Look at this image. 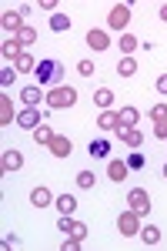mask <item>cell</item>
<instances>
[{
    "instance_id": "cell-1",
    "label": "cell",
    "mask_w": 167,
    "mask_h": 251,
    "mask_svg": "<svg viewBox=\"0 0 167 251\" xmlns=\"http://www.w3.org/2000/svg\"><path fill=\"white\" fill-rule=\"evenodd\" d=\"M47 104H50L54 111H64V107H74V104H77V91L71 87V84H60V87H54V91L47 94Z\"/></svg>"
},
{
    "instance_id": "cell-2",
    "label": "cell",
    "mask_w": 167,
    "mask_h": 251,
    "mask_svg": "<svg viewBox=\"0 0 167 251\" xmlns=\"http://www.w3.org/2000/svg\"><path fill=\"white\" fill-rule=\"evenodd\" d=\"M117 231L124 234V238H137L141 234V214L134 211V208H127V211L117 218Z\"/></svg>"
},
{
    "instance_id": "cell-3",
    "label": "cell",
    "mask_w": 167,
    "mask_h": 251,
    "mask_svg": "<svg viewBox=\"0 0 167 251\" xmlns=\"http://www.w3.org/2000/svg\"><path fill=\"white\" fill-rule=\"evenodd\" d=\"M37 84H50L57 74H64V64H57V60H37Z\"/></svg>"
},
{
    "instance_id": "cell-4",
    "label": "cell",
    "mask_w": 167,
    "mask_h": 251,
    "mask_svg": "<svg viewBox=\"0 0 167 251\" xmlns=\"http://www.w3.org/2000/svg\"><path fill=\"white\" fill-rule=\"evenodd\" d=\"M127 24H130V7L127 3H117L111 10V17H107V27L111 30H127Z\"/></svg>"
},
{
    "instance_id": "cell-5",
    "label": "cell",
    "mask_w": 167,
    "mask_h": 251,
    "mask_svg": "<svg viewBox=\"0 0 167 251\" xmlns=\"http://www.w3.org/2000/svg\"><path fill=\"white\" fill-rule=\"evenodd\" d=\"M127 204L141 214V218H147V214H150V198H147V191H141V188H134V191L127 194Z\"/></svg>"
},
{
    "instance_id": "cell-6",
    "label": "cell",
    "mask_w": 167,
    "mask_h": 251,
    "mask_svg": "<svg viewBox=\"0 0 167 251\" xmlns=\"http://www.w3.org/2000/svg\"><path fill=\"white\" fill-rule=\"evenodd\" d=\"M17 124L24 127V131H37L40 127V111L37 107H24V111L17 114Z\"/></svg>"
},
{
    "instance_id": "cell-7",
    "label": "cell",
    "mask_w": 167,
    "mask_h": 251,
    "mask_svg": "<svg viewBox=\"0 0 167 251\" xmlns=\"http://www.w3.org/2000/svg\"><path fill=\"white\" fill-rule=\"evenodd\" d=\"M0 54H3V60H17L24 54V44L10 34V37H3V44H0Z\"/></svg>"
},
{
    "instance_id": "cell-8",
    "label": "cell",
    "mask_w": 167,
    "mask_h": 251,
    "mask_svg": "<svg viewBox=\"0 0 167 251\" xmlns=\"http://www.w3.org/2000/svg\"><path fill=\"white\" fill-rule=\"evenodd\" d=\"M47 148H50V154H54V157H71V151H74L71 137H64V134H54V141H50Z\"/></svg>"
},
{
    "instance_id": "cell-9",
    "label": "cell",
    "mask_w": 167,
    "mask_h": 251,
    "mask_svg": "<svg viewBox=\"0 0 167 251\" xmlns=\"http://www.w3.org/2000/svg\"><path fill=\"white\" fill-rule=\"evenodd\" d=\"M0 24H3V30H7V37H10V34H17L20 27H24V17H20L17 10H3V14H0Z\"/></svg>"
},
{
    "instance_id": "cell-10",
    "label": "cell",
    "mask_w": 167,
    "mask_h": 251,
    "mask_svg": "<svg viewBox=\"0 0 167 251\" xmlns=\"http://www.w3.org/2000/svg\"><path fill=\"white\" fill-rule=\"evenodd\" d=\"M87 47H94V50H107L111 47V37H107V30H87Z\"/></svg>"
},
{
    "instance_id": "cell-11",
    "label": "cell",
    "mask_w": 167,
    "mask_h": 251,
    "mask_svg": "<svg viewBox=\"0 0 167 251\" xmlns=\"http://www.w3.org/2000/svg\"><path fill=\"white\" fill-rule=\"evenodd\" d=\"M0 168H3V174L7 171H20V168H24V154H20V151H3Z\"/></svg>"
},
{
    "instance_id": "cell-12",
    "label": "cell",
    "mask_w": 167,
    "mask_h": 251,
    "mask_svg": "<svg viewBox=\"0 0 167 251\" xmlns=\"http://www.w3.org/2000/svg\"><path fill=\"white\" fill-rule=\"evenodd\" d=\"M114 131H117V134H120V141H124V144H130V148H141V141H144L137 127H124V124H117Z\"/></svg>"
},
{
    "instance_id": "cell-13",
    "label": "cell",
    "mask_w": 167,
    "mask_h": 251,
    "mask_svg": "<svg viewBox=\"0 0 167 251\" xmlns=\"http://www.w3.org/2000/svg\"><path fill=\"white\" fill-rule=\"evenodd\" d=\"M30 201H34V208H47V204L54 201V194L40 184V188H34V191H30Z\"/></svg>"
},
{
    "instance_id": "cell-14",
    "label": "cell",
    "mask_w": 167,
    "mask_h": 251,
    "mask_svg": "<svg viewBox=\"0 0 167 251\" xmlns=\"http://www.w3.org/2000/svg\"><path fill=\"white\" fill-rule=\"evenodd\" d=\"M10 121H14V100L7 97V91H3V97H0V124L7 127Z\"/></svg>"
},
{
    "instance_id": "cell-15",
    "label": "cell",
    "mask_w": 167,
    "mask_h": 251,
    "mask_svg": "<svg viewBox=\"0 0 167 251\" xmlns=\"http://www.w3.org/2000/svg\"><path fill=\"white\" fill-rule=\"evenodd\" d=\"M107 177H111L114 184L124 181V177H127V164H124V161H111V164H107Z\"/></svg>"
},
{
    "instance_id": "cell-16",
    "label": "cell",
    "mask_w": 167,
    "mask_h": 251,
    "mask_svg": "<svg viewBox=\"0 0 167 251\" xmlns=\"http://www.w3.org/2000/svg\"><path fill=\"white\" fill-rule=\"evenodd\" d=\"M117 121H120L124 127H134V124L141 121V114H137V107H120V111H117Z\"/></svg>"
},
{
    "instance_id": "cell-17",
    "label": "cell",
    "mask_w": 167,
    "mask_h": 251,
    "mask_svg": "<svg viewBox=\"0 0 167 251\" xmlns=\"http://www.w3.org/2000/svg\"><path fill=\"white\" fill-rule=\"evenodd\" d=\"M20 100H24L27 107H37V100H44V94H40V87H24V91H20Z\"/></svg>"
},
{
    "instance_id": "cell-18",
    "label": "cell",
    "mask_w": 167,
    "mask_h": 251,
    "mask_svg": "<svg viewBox=\"0 0 167 251\" xmlns=\"http://www.w3.org/2000/svg\"><path fill=\"white\" fill-rule=\"evenodd\" d=\"M117 124H120V121H117L114 111H100V117H97V127H100V131H114Z\"/></svg>"
},
{
    "instance_id": "cell-19",
    "label": "cell",
    "mask_w": 167,
    "mask_h": 251,
    "mask_svg": "<svg viewBox=\"0 0 167 251\" xmlns=\"http://www.w3.org/2000/svg\"><path fill=\"white\" fill-rule=\"evenodd\" d=\"M57 208H60V214H74L77 211V198L74 194H60V198H57Z\"/></svg>"
},
{
    "instance_id": "cell-20",
    "label": "cell",
    "mask_w": 167,
    "mask_h": 251,
    "mask_svg": "<svg viewBox=\"0 0 167 251\" xmlns=\"http://www.w3.org/2000/svg\"><path fill=\"white\" fill-rule=\"evenodd\" d=\"M14 37H17L20 44H24V47H30V44H34V40H37V30H34V27H30V24H24V27H20L17 34H14Z\"/></svg>"
},
{
    "instance_id": "cell-21",
    "label": "cell",
    "mask_w": 167,
    "mask_h": 251,
    "mask_svg": "<svg viewBox=\"0 0 167 251\" xmlns=\"http://www.w3.org/2000/svg\"><path fill=\"white\" fill-rule=\"evenodd\" d=\"M94 104H97L100 111H111V104H114V94L107 91V87H100V91L94 94Z\"/></svg>"
},
{
    "instance_id": "cell-22",
    "label": "cell",
    "mask_w": 167,
    "mask_h": 251,
    "mask_svg": "<svg viewBox=\"0 0 167 251\" xmlns=\"http://www.w3.org/2000/svg\"><path fill=\"white\" fill-rule=\"evenodd\" d=\"M14 64H17V74H30V71H37V64H34V57H30L27 50H24V54H20Z\"/></svg>"
},
{
    "instance_id": "cell-23",
    "label": "cell",
    "mask_w": 167,
    "mask_h": 251,
    "mask_svg": "<svg viewBox=\"0 0 167 251\" xmlns=\"http://www.w3.org/2000/svg\"><path fill=\"white\" fill-rule=\"evenodd\" d=\"M91 154L94 157H107L111 154V144H107L104 137H97V141H91Z\"/></svg>"
},
{
    "instance_id": "cell-24",
    "label": "cell",
    "mask_w": 167,
    "mask_h": 251,
    "mask_svg": "<svg viewBox=\"0 0 167 251\" xmlns=\"http://www.w3.org/2000/svg\"><path fill=\"white\" fill-rule=\"evenodd\" d=\"M117 74H120V77H134V74H137L134 57H124V60H120V64H117Z\"/></svg>"
},
{
    "instance_id": "cell-25",
    "label": "cell",
    "mask_w": 167,
    "mask_h": 251,
    "mask_svg": "<svg viewBox=\"0 0 167 251\" xmlns=\"http://www.w3.org/2000/svg\"><path fill=\"white\" fill-rule=\"evenodd\" d=\"M94 184H97V177H94V171H80V174H77V188H84V191H91Z\"/></svg>"
},
{
    "instance_id": "cell-26",
    "label": "cell",
    "mask_w": 167,
    "mask_h": 251,
    "mask_svg": "<svg viewBox=\"0 0 167 251\" xmlns=\"http://www.w3.org/2000/svg\"><path fill=\"white\" fill-rule=\"evenodd\" d=\"M67 27H71V17H67V14H54V17H50V30L60 34V30H67Z\"/></svg>"
},
{
    "instance_id": "cell-27",
    "label": "cell",
    "mask_w": 167,
    "mask_h": 251,
    "mask_svg": "<svg viewBox=\"0 0 167 251\" xmlns=\"http://www.w3.org/2000/svg\"><path fill=\"white\" fill-rule=\"evenodd\" d=\"M141 238H144V245H157L161 241V231L154 225H147V228H141Z\"/></svg>"
},
{
    "instance_id": "cell-28",
    "label": "cell",
    "mask_w": 167,
    "mask_h": 251,
    "mask_svg": "<svg viewBox=\"0 0 167 251\" xmlns=\"http://www.w3.org/2000/svg\"><path fill=\"white\" fill-rule=\"evenodd\" d=\"M120 50L130 57V54L137 50V37H134V34H124V37H120Z\"/></svg>"
},
{
    "instance_id": "cell-29",
    "label": "cell",
    "mask_w": 167,
    "mask_h": 251,
    "mask_svg": "<svg viewBox=\"0 0 167 251\" xmlns=\"http://www.w3.org/2000/svg\"><path fill=\"white\" fill-rule=\"evenodd\" d=\"M14 80H17V67H3V71H0V84H3V91H7Z\"/></svg>"
},
{
    "instance_id": "cell-30",
    "label": "cell",
    "mask_w": 167,
    "mask_h": 251,
    "mask_svg": "<svg viewBox=\"0 0 167 251\" xmlns=\"http://www.w3.org/2000/svg\"><path fill=\"white\" fill-rule=\"evenodd\" d=\"M150 117H154V124H164L167 121V104H154V107H150Z\"/></svg>"
},
{
    "instance_id": "cell-31",
    "label": "cell",
    "mask_w": 167,
    "mask_h": 251,
    "mask_svg": "<svg viewBox=\"0 0 167 251\" xmlns=\"http://www.w3.org/2000/svg\"><path fill=\"white\" fill-rule=\"evenodd\" d=\"M34 141H37V144H50V141H54V131H50V127H37V131H34Z\"/></svg>"
},
{
    "instance_id": "cell-32",
    "label": "cell",
    "mask_w": 167,
    "mask_h": 251,
    "mask_svg": "<svg viewBox=\"0 0 167 251\" xmlns=\"http://www.w3.org/2000/svg\"><path fill=\"white\" fill-rule=\"evenodd\" d=\"M71 238H77V241H87V225H84V221H74V228H71Z\"/></svg>"
},
{
    "instance_id": "cell-33",
    "label": "cell",
    "mask_w": 167,
    "mask_h": 251,
    "mask_svg": "<svg viewBox=\"0 0 167 251\" xmlns=\"http://www.w3.org/2000/svg\"><path fill=\"white\" fill-rule=\"evenodd\" d=\"M57 228H60V234H71V228H74V218H71V214H60Z\"/></svg>"
},
{
    "instance_id": "cell-34",
    "label": "cell",
    "mask_w": 167,
    "mask_h": 251,
    "mask_svg": "<svg viewBox=\"0 0 167 251\" xmlns=\"http://www.w3.org/2000/svg\"><path fill=\"white\" fill-rule=\"evenodd\" d=\"M77 74H80V77H91L94 74V60H80V64H77Z\"/></svg>"
},
{
    "instance_id": "cell-35",
    "label": "cell",
    "mask_w": 167,
    "mask_h": 251,
    "mask_svg": "<svg viewBox=\"0 0 167 251\" xmlns=\"http://www.w3.org/2000/svg\"><path fill=\"white\" fill-rule=\"evenodd\" d=\"M147 161H144V154H130L127 157V168H144Z\"/></svg>"
},
{
    "instance_id": "cell-36",
    "label": "cell",
    "mask_w": 167,
    "mask_h": 251,
    "mask_svg": "<svg viewBox=\"0 0 167 251\" xmlns=\"http://www.w3.org/2000/svg\"><path fill=\"white\" fill-rule=\"evenodd\" d=\"M3 248H20V238L17 234H7V238H3Z\"/></svg>"
},
{
    "instance_id": "cell-37",
    "label": "cell",
    "mask_w": 167,
    "mask_h": 251,
    "mask_svg": "<svg viewBox=\"0 0 167 251\" xmlns=\"http://www.w3.org/2000/svg\"><path fill=\"white\" fill-rule=\"evenodd\" d=\"M80 245H84V241H77V238H67V241H64V251H77Z\"/></svg>"
},
{
    "instance_id": "cell-38",
    "label": "cell",
    "mask_w": 167,
    "mask_h": 251,
    "mask_svg": "<svg viewBox=\"0 0 167 251\" xmlns=\"http://www.w3.org/2000/svg\"><path fill=\"white\" fill-rule=\"evenodd\" d=\"M154 134L161 137V141H167V121H164V124H157V127H154Z\"/></svg>"
},
{
    "instance_id": "cell-39",
    "label": "cell",
    "mask_w": 167,
    "mask_h": 251,
    "mask_svg": "<svg viewBox=\"0 0 167 251\" xmlns=\"http://www.w3.org/2000/svg\"><path fill=\"white\" fill-rule=\"evenodd\" d=\"M157 91H161V94H167V74H161V77H157Z\"/></svg>"
},
{
    "instance_id": "cell-40",
    "label": "cell",
    "mask_w": 167,
    "mask_h": 251,
    "mask_svg": "<svg viewBox=\"0 0 167 251\" xmlns=\"http://www.w3.org/2000/svg\"><path fill=\"white\" fill-rule=\"evenodd\" d=\"M161 20H164V24H167V3H164V7H161Z\"/></svg>"
},
{
    "instance_id": "cell-41",
    "label": "cell",
    "mask_w": 167,
    "mask_h": 251,
    "mask_svg": "<svg viewBox=\"0 0 167 251\" xmlns=\"http://www.w3.org/2000/svg\"><path fill=\"white\" fill-rule=\"evenodd\" d=\"M164 177H167V164H164Z\"/></svg>"
}]
</instances>
